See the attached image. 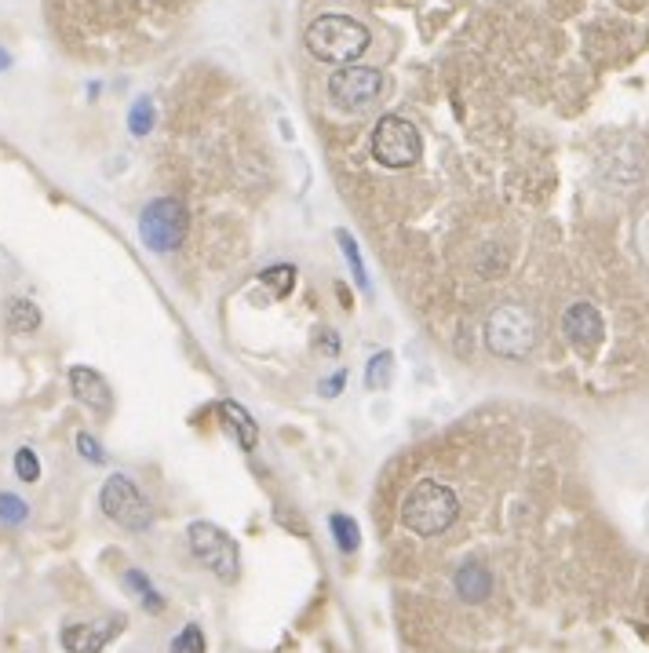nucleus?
<instances>
[{
  "mask_svg": "<svg viewBox=\"0 0 649 653\" xmlns=\"http://www.w3.org/2000/svg\"><path fill=\"white\" fill-rule=\"evenodd\" d=\"M456 515H460L456 493L445 482H434V478L416 482L402 500V522L413 529L416 537H438V533L453 526Z\"/></svg>",
  "mask_w": 649,
  "mask_h": 653,
  "instance_id": "f257e3e1",
  "label": "nucleus"
},
{
  "mask_svg": "<svg viewBox=\"0 0 649 653\" xmlns=\"http://www.w3.org/2000/svg\"><path fill=\"white\" fill-rule=\"evenodd\" d=\"M369 41V30L351 15H321L307 26V48L321 63L351 66L358 55L369 52Z\"/></svg>",
  "mask_w": 649,
  "mask_h": 653,
  "instance_id": "f03ea898",
  "label": "nucleus"
},
{
  "mask_svg": "<svg viewBox=\"0 0 649 653\" xmlns=\"http://www.w3.org/2000/svg\"><path fill=\"white\" fill-rule=\"evenodd\" d=\"M186 540H190L194 559L201 562L212 577H219L223 584H234L237 577H241V551H237V540L230 537L227 529H219L216 522L197 519L186 529Z\"/></svg>",
  "mask_w": 649,
  "mask_h": 653,
  "instance_id": "7ed1b4c3",
  "label": "nucleus"
},
{
  "mask_svg": "<svg viewBox=\"0 0 649 653\" xmlns=\"http://www.w3.org/2000/svg\"><path fill=\"white\" fill-rule=\"evenodd\" d=\"M485 343L500 358H526L536 343L533 314L526 307H518V303H507V307L493 311L489 322H485Z\"/></svg>",
  "mask_w": 649,
  "mask_h": 653,
  "instance_id": "20e7f679",
  "label": "nucleus"
},
{
  "mask_svg": "<svg viewBox=\"0 0 649 653\" xmlns=\"http://www.w3.org/2000/svg\"><path fill=\"white\" fill-rule=\"evenodd\" d=\"M186 227H190V216H186V205L179 197H157L139 216V238H143L146 249L154 252L179 249L186 238Z\"/></svg>",
  "mask_w": 649,
  "mask_h": 653,
  "instance_id": "39448f33",
  "label": "nucleus"
},
{
  "mask_svg": "<svg viewBox=\"0 0 649 653\" xmlns=\"http://www.w3.org/2000/svg\"><path fill=\"white\" fill-rule=\"evenodd\" d=\"M423 154V139L416 132L413 121H405L398 114H387L372 128V157L383 168H409L416 165Z\"/></svg>",
  "mask_w": 649,
  "mask_h": 653,
  "instance_id": "423d86ee",
  "label": "nucleus"
},
{
  "mask_svg": "<svg viewBox=\"0 0 649 653\" xmlns=\"http://www.w3.org/2000/svg\"><path fill=\"white\" fill-rule=\"evenodd\" d=\"M99 508H103L106 519L117 522V526L128 529V533H143V529H150V522H154V511H150L146 497L135 489L132 478L121 475V471L103 482V489H99Z\"/></svg>",
  "mask_w": 649,
  "mask_h": 653,
  "instance_id": "0eeeda50",
  "label": "nucleus"
},
{
  "mask_svg": "<svg viewBox=\"0 0 649 653\" xmlns=\"http://www.w3.org/2000/svg\"><path fill=\"white\" fill-rule=\"evenodd\" d=\"M383 92V73L372 70V66H347V70H336L329 77V99L340 110H365L380 99Z\"/></svg>",
  "mask_w": 649,
  "mask_h": 653,
  "instance_id": "6e6552de",
  "label": "nucleus"
},
{
  "mask_svg": "<svg viewBox=\"0 0 649 653\" xmlns=\"http://www.w3.org/2000/svg\"><path fill=\"white\" fill-rule=\"evenodd\" d=\"M128 617L124 613H110L103 621H84V624H66L59 632V643L66 653H103L110 639L124 632Z\"/></svg>",
  "mask_w": 649,
  "mask_h": 653,
  "instance_id": "1a4fd4ad",
  "label": "nucleus"
},
{
  "mask_svg": "<svg viewBox=\"0 0 649 653\" xmlns=\"http://www.w3.org/2000/svg\"><path fill=\"white\" fill-rule=\"evenodd\" d=\"M562 332L577 351H595L602 336H606V322H602L595 303H573L566 318H562Z\"/></svg>",
  "mask_w": 649,
  "mask_h": 653,
  "instance_id": "9d476101",
  "label": "nucleus"
},
{
  "mask_svg": "<svg viewBox=\"0 0 649 653\" xmlns=\"http://www.w3.org/2000/svg\"><path fill=\"white\" fill-rule=\"evenodd\" d=\"M70 391L77 394V402L88 405L95 416L114 413V391L103 380V373H95L88 365H73L70 369Z\"/></svg>",
  "mask_w": 649,
  "mask_h": 653,
  "instance_id": "9b49d317",
  "label": "nucleus"
},
{
  "mask_svg": "<svg viewBox=\"0 0 649 653\" xmlns=\"http://www.w3.org/2000/svg\"><path fill=\"white\" fill-rule=\"evenodd\" d=\"M219 420H223V427H227L230 435L237 438V446L245 449V453H252V449L259 446V424L248 416L245 405L237 402H219Z\"/></svg>",
  "mask_w": 649,
  "mask_h": 653,
  "instance_id": "f8f14e48",
  "label": "nucleus"
},
{
  "mask_svg": "<svg viewBox=\"0 0 649 653\" xmlns=\"http://www.w3.org/2000/svg\"><path fill=\"white\" fill-rule=\"evenodd\" d=\"M456 584V595L464 602H485L489 599V591H493V573L485 570L482 562H464L453 577Z\"/></svg>",
  "mask_w": 649,
  "mask_h": 653,
  "instance_id": "ddd939ff",
  "label": "nucleus"
},
{
  "mask_svg": "<svg viewBox=\"0 0 649 653\" xmlns=\"http://www.w3.org/2000/svg\"><path fill=\"white\" fill-rule=\"evenodd\" d=\"M4 325H8L15 336H30V332L41 329V307L33 300H26V296H15V300H8V307H4Z\"/></svg>",
  "mask_w": 649,
  "mask_h": 653,
  "instance_id": "4468645a",
  "label": "nucleus"
},
{
  "mask_svg": "<svg viewBox=\"0 0 649 653\" xmlns=\"http://www.w3.org/2000/svg\"><path fill=\"white\" fill-rule=\"evenodd\" d=\"M124 584H128V588L135 591V599L143 602V610H146V613H161V610H165V599L157 595L154 581H150V577H146L143 570H128V573H124Z\"/></svg>",
  "mask_w": 649,
  "mask_h": 653,
  "instance_id": "2eb2a0df",
  "label": "nucleus"
},
{
  "mask_svg": "<svg viewBox=\"0 0 649 653\" xmlns=\"http://www.w3.org/2000/svg\"><path fill=\"white\" fill-rule=\"evenodd\" d=\"M329 529H332V537H336V548H340L343 555H354V551L361 548V529L351 515H332Z\"/></svg>",
  "mask_w": 649,
  "mask_h": 653,
  "instance_id": "dca6fc26",
  "label": "nucleus"
},
{
  "mask_svg": "<svg viewBox=\"0 0 649 653\" xmlns=\"http://www.w3.org/2000/svg\"><path fill=\"white\" fill-rule=\"evenodd\" d=\"M391 376H394V354L391 351H380L369 358V373H365V384L369 391H387L391 387Z\"/></svg>",
  "mask_w": 649,
  "mask_h": 653,
  "instance_id": "f3484780",
  "label": "nucleus"
},
{
  "mask_svg": "<svg viewBox=\"0 0 649 653\" xmlns=\"http://www.w3.org/2000/svg\"><path fill=\"white\" fill-rule=\"evenodd\" d=\"M259 278H263V285L274 289V296H289L292 285H296V267H292V263H274V267H267Z\"/></svg>",
  "mask_w": 649,
  "mask_h": 653,
  "instance_id": "a211bd4d",
  "label": "nucleus"
},
{
  "mask_svg": "<svg viewBox=\"0 0 649 653\" xmlns=\"http://www.w3.org/2000/svg\"><path fill=\"white\" fill-rule=\"evenodd\" d=\"M168 653H208V643H205V632H201V624H186L183 632L168 643Z\"/></svg>",
  "mask_w": 649,
  "mask_h": 653,
  "instance_id": "6ab92c4d",
  "label": "nucleus"
},
{
  "mask_svg": "<svg viewBox=\"0 0 649 653\" xmlns=\"http://www.w3.org/2000/svg\"><path fill=\"white\" fill-rule=\"evenodd\" d=\"M340 238V249H343V256H347V263H351V274H354V281H358L361 289H369V274H365V263H361V252H358V241L347 234V230H340L336 234Z\"/></svg>",
  "mask_w": 649,
  "mask_h": 653,
  "instance_id": "aec40b11",
  "label": "nucleus"
},
{
  "mask_svg": "<svg viewBox=\"0 0 649 653\" xmlns=\"http://www.w3.org/2000/svg\"><path fill=\"white\" fill-rule=\"evenodd\" d=\"M30 519V504L15 493H0V522H8V526H22V522Z\"/></svg>",
  "mask_w": 649,
  "mask_h": 653,
  "instance_id": "412c9836",
  "label": "nucleus"
},
{
  "mask_svg": "<svg viewBox=\"0 0 649 653\" xmlns=\"http://www.w3.org/2000/svg\"><path fill=\"white\" fill-rule=\"evenodd\" d=\"M15 475H19L22 482H37V478H41V460H37V453H33L30 446H22L19 453H15Z\"/></svg>",
  "mask_w": 649,
  "mask_h": 653,
  "instance_id": "4be33fe9",
  "label": "nucleus"
},
{
  "mask_svg": "<svg viewBox=\"0 0 649 653\" xmlns=\"http://www.w3.org/2000/svg\"><path fill=\"white\" fill-rule=\"evenodd\" d=\"M128 125H132L135 135L150 132V125H154V110H150V103H146V99H139V103L132 106V117H128Z\"/></svg>",
  "mask_w": 649,
  "mask_h": 653,
  "instance_id": "5701e85b",
  "label": "nucleus"
},
{
  "mask_svg": "<svg viewBox=\"0 0 649 653\" xmlns=\"http://www.w3.org/2000/svg\"><path fill=\"white\" fill-rule=\"evenodd\" d=\"M77 453H81L84 460H92V464H106V453L99 449V442H95L88 431H81V435H77Z\"/></svg>",
  "mask_w": 649,
  "mask_h": 653,
  "instance_id": "b1692460",
  "label": "nucleus"
},
{
  "mask_svg": "<svg viewBox=\"0 0 649 653\" xmlns=\"http://www.w3.org/2000/svg\"><path fill=\"white\" fill-rule=\"evenodd\" d=\"M318 347H325V354H336V351H340V340H336V332H332V329H321Z\"/></svg>",
  "mask_w": 649,
  "mask_h": 653,
  "instance_id": "393cba45",
  "label": "nucleus"
},
{
  "mask_svg": "<svg viewBox=\"0 0 649 653\" xmlns=\"http://www.w3.org/2000/svg\"><path fill=\"white\" fill-rule=\"evenodd\" d=\"M343 380H347V376H343V373L332 376L329 384H325V394H329V398H336V394H340V387H343Z\"/></svg>",
  "mask_w": 649,
  "mask_h": 653,
  "instance_id": "a878e982",
  "label": "nucleus"
},
{
  "mask_svg": "<svg viewBox=\"0 0 649 653\" xmlns=\"http://www.w3.org/2000/svg\"><path fill=\"white\" fill-rule=\"evenodd\" d=\"M11 59H8V52H0V70H4V66H8Z\"/></svg>",
  "mask_w": 649,
  "mask_h": 653,
  "instance_id": "bb28decb",
  "label": "nucleus"
}]
</instances>
